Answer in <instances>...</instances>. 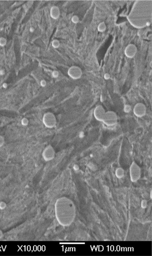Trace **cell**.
I'll use <instances>...</instances> for the list:
<instances>
[{"mask_svg":"<svg viewBox=\"0 0 152 256\" xmlns=\"http://www.w3.org/2000/svg\"><path fill=\"white\" fill-rule=\"evenodd\" d=\"M6 44V39L3 38H0V46L4 47Z\"/></svg>","mask_w":152,"mask_h":256,"instance_id":"3957f363","label":"cell"},{"mask_svg":"<svg viewBox=\"0 0 152 256\" xmlns=\"http://www.w3.org/2000/svg\"><path fill=\"white\" fill-rule=\"evenodd\" d=\"M4 143V139L2 136H0V147L3 145Z\"/></svg>","mask_w":152,"mask_h":256,"instance_id":"277c9868","label":"cell"},{"mask_svg":"<svg viewBox=\"0 0 152 256\" xmlns=\"http://www.w3.org/2000/svg\"><path fill=\"white\" fill-rule=\"evenodd\" d=\"M146 111V108L142 103H138L135 106L133 112L136 116H144Z\"/></svg>","mask_w":152,"mask_h":256,"instance_id":"6da1fadb","label":"cell"},{"mask_svg":"<svg viewBox=\"0 0 152 256\" xmlns=\"http://www.w3.org/2000/svg\"><path fill=\"white\" fill-rule=\"evenodd\" d=\"M105 115V110L102 106H99L96 107L94 111V115L97 119H103Z\"/></svg>","mask_w":152,"mask_h":256,"instance_id":"7a4b0ae2","label":"cell"},{"mask_svg":"<svg viewBox=\"0 0 152 256\" xmlns=\"http://www.w3.org/2000/svg\"><path fill=\"white\" fill-rule=\"evenodd\" d=\"M30 31L31 32H33V31H34V29H33V28H30Z\"/></svg>","mask_w":152,"mask_h":256,"instance_id":"5b68a950","label":"cell"}]
</instances>
